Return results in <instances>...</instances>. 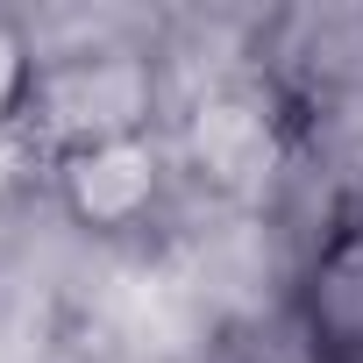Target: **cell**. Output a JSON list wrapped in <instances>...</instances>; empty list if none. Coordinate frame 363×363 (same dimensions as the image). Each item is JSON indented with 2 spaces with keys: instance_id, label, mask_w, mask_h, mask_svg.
<instances>
[{
  "instance_id": "3",
  "label": "cell",
  "mask_w": 363,
  "mask_h": 363,
  "mask_svg": "<svg viewBox=\"0 0 363 363\" xmlns=\"http://www.w3.org/2000/svg\"><path fill=\"white\" fill-rule=\"evenodd\" d=\"M164 121H171V93H164L157 43H114V50L43 57L15 128L43 150V164H57L100 143L157 135Z\"/></svg>"
},
{
  "instance_id": "5",
  "label": "cell",
  "mask_w": 363,
  "mask_h": 363,
  "mask_svg": "<svg viewBox=\"0 0 363 363\" xmlns=\"http://www.w3.org/2000/svg\"><path fill=\"white\" fill-rule=\"evenodd\" d=\"M292 313L313 335L320 363H363V221L342 242H328V257L299 278Z\"/></svg>"
},
{
  "instance_id": "7",
  "label": "cell",
  "mask_w": 363,
  "mask_h": 363,
  "mask_svg": "<svg viewBox=\"0 0 363 363\" xmlns=\"http://www.w3.org/2000/svg\"><path fill=\"white\" fill-rule=\"evenodd\" d=\"M29 79H36V43H29V22H22V0H0V128L22 121Z\"/></svg>"
},
{
  "instance_id": "8",
  "label": "cell",
  "mask_w": 363,
  "mask_h": 363,
  "mask_svg": "<svg viewBox=\"0 0 363 363\" xmlns=\"http://www.w3.org/2000/svg\"><path fill=\"white\" fill-rule=\"evenodd\" d=\"M356 221H363V186H356Z\"/></svg>"
},
{
  "instance_id": "1",
  "label": "cell",
  "mask_w": 363,
  "mask_h": 363,
  "mask_svg": "<svg viewBox=\"0 0 363 363\" xmlns=\"http://www.w3.org/2000/svg\"><path fill=\"white\" fill-rule=\"evenodd\" d=\"M178 171L207 207H264L285 164L299 157V107L264 79L235 72L200 93H186L164 121Z\"/></svg>"
},
{
  "instance_id": "2",
  "label": "cell",
  "mask_w": 363,
  "mask_h": 363,
  "mask_svg": "<svg viewBox=\"0 0 363 363\" xmlns=\"http://www.w3.org/2000/svg\"><path fill=\"white\" fill-rule=\"evenodd\" d=\"M50 207L72 228V242H86L100 257H157L171 242V228L200 207V193L186 186L171 135L157 128V135L57 157L50 164Z\"/></svg>"
},
{
  "instance_id": "4",
  "label": "cell",
  "mask_w": 363,
  "mask_h": 363,
  "mask_svg": "<svg viewBox=\"0 0 363 363\" xmlns=\"http://www.w3.org/2000/svg\"><path fill=\"white\" fill-rule=\"evenodd\" d=\"M257 72L299 107H328L363 86V0H299V8H264Z\"/></svg>"
},
{
  "instance_id": "6",
  "label": "cell",
  "mask_w": 363,
  "mask_h": 363,
  "mask_svg": "<svg viewBox=\"0 0 363 363\" xmlns=\"http://www.w3.org/2000/svg\"><path fill=\"white\" fill-rule=\"evenodd\" d=\"M207 363H320V349H313V335L299 328V313L285 306V313H264V320H250V328L214 335Z\"/></svg>"
}]
</instances>
